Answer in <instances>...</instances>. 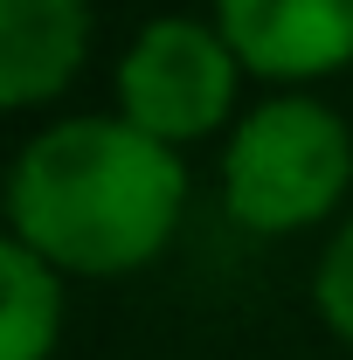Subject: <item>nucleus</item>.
Masks as SVG:
<instances>
[{
  "label": "nucleus",
  "instance_id": "nucleus-4",
  "mask_svg": "<svg viewBox=\"0 0 353 360\" xmlns=\"http://www.w3.org/2000/svg\"><path fill=\"white\" fill-rule=\"evenodd\" d=\"M215 28L243 70L305 84L353 63V0H215Z\"/></svg>",
  "mask_w": 353,
  "mask_h": 360
},
{
  "label": "nucleus",
  "instance_id": "nucleus-7",
  "mask_svg": "<svg viewBox=\"0 0 353 360\" xmlns=\"http://www.w3.org/2000/svg\"><path fill=\"white\" fill-rule=\"evenodd\" d=\"M312 305H319V319H326V326L353 347V222L326 243L319 277H312Z\"/></svg>",
  "mask_w": 353,
  "mask_h": 360
},
{
  "label": "nucleus",
  "instance_id": "nucleus-3",
  "mask_svg": "<svg viewBox=\"0 0 353 360\" xmlns=\"http://www.w3.org/2000/svg\"><path fill=\"white\" fill-rule=\"evenodd\" d=\"M236 70L243 63L222 42V28L167 14V21H146L139 42L125 49L118 104H125V118L139 132H153L160 146L208 139L229 118V104H236Z\"/></svg>",
  "mask_w": 353,
  "mask_h": 360
},
{
  "label": "nucleus",
  "instance_id": "nucleus-1",
  "mask_svg": "<svg viewBox=\"0 0 353 360\" xmlns=\"http://www.w3.org/2000/svg\"><path fill=\"white\" fill-rule=\"evenodd\" d=\"M187 201L174 146L132 118H63L14 153L7 174V236L42 264L118 277L167 250Z\"/></svg>",
  "mask_w": 353,
  "mask_h": 360
},
{
  "label": "nucleus",
  "instance_id": "nucleus-6",
  "mask_svg": "<svg viewBox=\"0 0 353 360\" xmlns=\"http://www.w3.org/2000/svg\"><path fill=\"white\" fill-rule=\"evenodd\" d=\"M0 360H49L56 326H63V291H56V264H42L28 243H0Z\"/></svg>",
  "mask_w": 353,
  "mask_h": 360
},
{
  "label": "nucleus",
  "instance_id": "nucleus-2",
  "mask_svg": "<svg viewBox=\"0 0 353 360\" xmlns=\"http://www.w3.org/2000/svg\"><path fill=\"white\" fill-rule=\"evenodd\" d=\"M353 180V139L347 125L312 97H270L257 104L222 153V201L257 236L319 222Z\"/></svg>",
  "mask_w": 353,
  "mask_h": 360
},
{
  "label": "nucleus",
  "instance_id": "nucleus-5",
  "mask_svg": "<svg viewBox=\"0 0 353 360\" xmlns=\"http://www.w3.org/2000/svg\"><path fill=\"white\" fill-rule=\"evenodd\" d=\"M90 42L84 0H0V104L28 111L77 77Z\"/></svg>",
  "mask_w": 353,
  "mask_h": 360
}]
</instances>
